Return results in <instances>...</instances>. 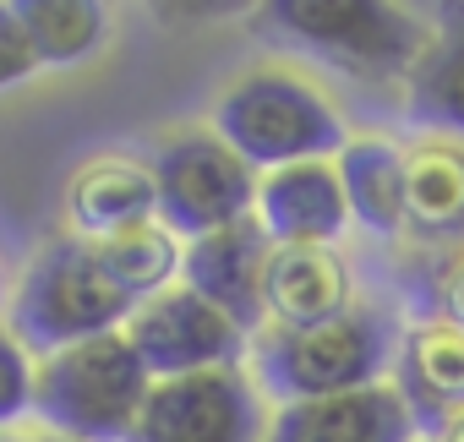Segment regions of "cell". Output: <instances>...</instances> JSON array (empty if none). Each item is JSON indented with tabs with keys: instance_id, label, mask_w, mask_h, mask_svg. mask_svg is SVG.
Returning <instances> with one entry per match:
<instances>
[{
	"instance_id": "obj_20",
	"label": "cell",
	"mask_w": 464,
	"mask_h": 442,
	"mask_svg": "<svg viewBox=\"0 0 464 442\" xmlns=\"http://www.w3.org/2000/svg\"><path fill=\"white\" fill-rule=\"evenodd\" d=\"M34 72H39V55H34L28 34H23L17 6H0V93L17 88V82H28Z\"/></svg>"
},
{
	"instance_id": "obj_2",
	"label": "cell",
	"mask_w": 464,
	"mask_h": 442,
	"mask_svg": "<svg viewBox=\"0 0 464 442\" xmlns=\"http://www.w3.org/2000/svg\"><path fill=\"white\" fill-rule=\"evenodd\" d=\"M399 328L377 306H355L317 328H263L252 339V377L274 404H312L377 388L393 366Z\"/></svg>"
},
{
	"instance_id": "obj_17",
	"label": "cell",
	"mask_w": 464,
	"mask_h": 442,
	"mask_svg": "<svg viewBox=\"0 0 464 442\" xmlns=\"http://www.w3.org/2000/svg\"><path fill=\"white\" fill-rule=\"evenodd\" d=\"M17 17L39 66H77L110 34V12L99 0H17Z\"/></svg>"
},
{
	"instance_id": "obj_9",
	"label": "cell",
	"mask_w": 464,
	"mask_h": 442,
	"mask_svg": "<svg viewBox=\"0 0 464 442\" xmlns=\"http://www.w3.org/2000/svg\"><path fill=\"white\" fill-rule=\"evenodd\" d=\"M268 257H274L268 230L257 225V218H241V225H229V230H218V235L186 241L180 284L197 290L208 306H218L246 339H257V333L268 328V312H263Z\"/></svg>"
},
{
	"instance_id": "obj_11",
	"label": "cell",
	"mask_w": 464,
	"mask_h": 442,
	"mask_svg": "<svg viewBox=\"0 0 464 442\" xmlns=\"http://www.w3.org/2000/svg\"><path fill=\"white\" fill-rule=\"evenodd\" d=\"M263 442H415V420L399 388L377 382V388L339 393V399L279 404L268 415Z\"/></svg>"
},
{
	"instance_id": "obj_8",
	"label": "cell",
	"mask_w": 464,
	"mask_h": 442,
	"mask_svg": "<svg viewBox=\"0 0 464 442\" xmlns=\"http://www.w3.org/2000/svg\"><path fill=\"white\" fill-rule=\"evenodd\" d=\"M131 350L142 355L153 382L191 377V371H218V366H241L252 355V339L229 322L218 306H208L197 290L175 284L153 301H142L126 322Z\"/></svg>"
},
{
	"instance_id": "obj_18",
	"label": "cell",
	"mask_w": 464,
	"mask_h": 442,
	"mask_svg": "<svg viewBox=\"0 0 464 442\" xmlns=\"http://www.w3.org/2000/svg\"><path fill=\"white\" fill-rule=\"evenodd\" d=\"M410 225L426 235H464V142L410 153Z\"/></svg>"
},
{
	"instance_id": "obj_13",
	"label": "cell",
	"mask_w": 464,
	"mask_h": 442,
	"mask_svg": "<svg viewBox=\"0 0 464 442\" xmlns=\"http://www.w3.org/2000/svg\"><path fill=\"white\" fill-rule=\"evenodd\" d=\"M334 169L355 225H366L372 235L410 230V153L393 137H350Z\"/></svg>"
},
{
	"instance_id": "obj_19",
	"label": "cell",
	"mask_w": 464,
	"mask_h": 442,
	"mask_svg": "<svg viewBox=\"0 0 464 442\" xmlns=\"http://www.w3.org/2000/svg\"><path fill=\"white\" fill-rule=\"evenodd\" d=\"M34 393H39V355L12 333V322H0V437L34 415Z\"/></svg>"
},
{
	"instance_id": "obj_16",
	"label": "cell",
	"mask_w": 464,
	"mask_h": 442,
	"mask_svg": "<svg viewBox=\"0 0 464 442\" xmlns=\"http://www.w3.org/2000/svg\"><path fill=\"white\" fill-rule=\"evenodd\" d=\"M93 257H99V268L110 274V284L142 306V301L175 290L186 246H180V235H169L159 218H153V225H137V230H126V235L93 241Z\"/></svg>"
},
{
	"instance_id": "obj_7",
	"label": "cell",
	"mask_w": 464,
	"mask_h": 442,
	"mask_svg": "<svg viewBox=\"0 0 464 442\" xmlns=\"http://www.w3.org/2000/svg\"><path fill=\"white\" fill-rule=\"evenodd\" d=\"M268 404L246 366L153 382L126 442H263Z\"/></svg>"
},
{
	"instance_id": "obj_25",
	"label": "cell",
	"mask_w": 464,
	"mask_h": 442,
	"mask_svg": "<svg viewBox=\"0 0 464 442\" xmlns=\"http://www.w3.org/2000/svg\"><path fill=\"white\" fill-rule=\"evenodd\" d=\"M50 442H61V437H50Z\"/></svg>"
},
{
	"instance_id": "obj_10",
	"label": "cell",
	"mask_w": 464,
	"mask_h": 442,
	"mask_svg": "<svg viewBox=\"0 0 464 442\" xmlns=\"http://www.w3.org/2000/svg\"><path fill=\"white\" fill-rule=\"evenodd\" d=\"M257 225L274 246H334L350 225V202L334 159L290 164L257 180Z\"/></svg>"
},
{
	"instance_id": "obj_12",
	"label": "cell",
	"mask_w": 464,
	"mask_h": 442,
	"mask_svg": "<svg viewBox=\"0 0 464 442\" xmlns=\"http://www.w3.org/2000/svg\"><path fill=\"white\" fill-rule=\"evenodd\" d=\"M268 328H317L355 312V279L334 246H274L263 279Z\"/></svg>"
},
{
	"instance_id": "obj_6",
	"label": "cell",
	"mask_w": 464,
	"mask_h": 442,
	"mask_svg": "<svg viewBox=\"0 0 464 442\" xmlns=\"http://www.w3.org/2000/svg\"><path fill=\"white\" fill-rule=\"evenodd\" d=\"M159 191V225L180 241L218 235L257 213V169L213 131H175L148 159Z\"/></svg>"
},
{
	"instance_id": "obj_22",
	"label": "cell",
	"mask_w": 464,
	"mask_h": 442,
	"mask_svg": "<svg viewBox=\"0 0 464 442\" xmlns=\"http://www.w3.org/2000/svg\"><path fill=\"white\" fill-rule=\"evenodd\" d=\"M431 442H464V404H459V409H453V415L442 420V431H437Z\"/></svg>"
},
{
	"instance_id": "obj_14",
	"label": "cell",
	"mask_w": 464,
	"mask_h": 442,
	"mask_svg": "<svg viewBox=\"0 0 464 442\" xmlns=\"http://www.w3.org/2000/svg\"><path fill=\"white\" fill-rule=\"evenodd\" d=\"M66 202H72V235L82 241H110L159 218L153 169L131 159H93L88 169H77Z\"/></svg>"
},
{
	"instance_id": "obj_4",
	"label": "cell",
	"mask_w": 464,
	"mask_h": 442,
	"mask_svg": "<svg viewBox=\"0 0 464 442\" xmlns=\"http://www.w3.org/2000/svg\"><path fill=\"white\" fill-rule=\"evenodd\" d=\"M131 312H137V301L110 284V274L93 257V241H82V235L50 241L28 263L23 284L12 290V333L39 360L61 355L72 344L121 333L131 322Z\"/></svg>"
},
{
	"instance_id": "obj_21",
	"label": "cell",
	"mask_w": 464,
	"mask_h": 442,
	"mask_svg": "<svg viewBox=\"0 0 464 442\" xmlns=\"http://www.w3.org/2000/svg\"><path fill=\"white\" fill-rule=\"evenodd\" d=\"M442 322L464 333V263L448 268V279H442Z\"/></svg>"
},
{
	"instance_id": "obj_24",
	"label": "cell",
	"mask_w": 464,
	"mask_h": 442,
	"mask_svg": "<svg viewBox=\"0 0 464 442\" xmlns=\"http://www.w3.org/2000/svg\"><path fill=\"white\" fill-rule=\"evenodd\" d=\"M0 442H28V437H12V431H6V437H0Z\"/></svg>"
},
{
	"instance_id": "obj_15",
	"label": "cell",
	"mask_w": 464,
	"mask_h": 442,
	"mask_svg": "<svg viewBox=\"0 0 464 442\" xmlns=\"http://www.w3.org/2000/svg\"><path fill=\"white\" fill-rule=\"evenodd\" d=\"M404 104L415 126H431L448 142H464V23H448L442 34H431L420 66L404 82Z\"/></svg>"
},
{
	"instance_id": "obj_3",
	"label": "cell",
	"mask_w": 464,
	"mask_h": 442,
	"mask_svg": "<svg viewBox=\"0 0 464 442\" xmlns=\"http://www.w3.org/2000/svg\"><path fill=\"white\" fill-rule=\"evenodd\" d=\"M213 137L224 148H236L257 175L312 164L328 153L339 159L350 142L334 99L285 66L252 72L236 88H224V99L213 104Z\"/></svg>"
},
{
	"instance_id": "obj_23",
	"label": "cell",
	"mask_w": 464,
	"mask_h": 442,
	"mask_svg": "<svg viewBox=\"0 0 464 442\" xmlns=\"http://www.w3.org/2000/svg\"><path fill=\"white\" fill-rule=\"evenodd\" d=\"M6 290H12V279H6V263H0V301H6Z\"/></svg>"
},
{
	"instance_id": "obj_1",
	"label": "cell",
	"mask_w": 464,
	"mask_h": 442,
	"mask_svg": "<svg viewBox=\"0 0 464 442\" xmlns=\"http://www.w3.org/2000/svg\"><path fill=\"white\" fill-rule=\"evenodd\" d=\"M257 34L355 82H410L431 44V28L388 0H268Z\"/></svg>"
},
{
	"instance_id": "obj_5",
	"label": "cell",
	"mask_w": 464,
	"mask_h": 442,
	"mask_svg": "<svg viewBox=\"0 0 464 442\" xmlns=\"http://www.w3.org/2000/svg\"><path fill=\"white\" fill-rule=\"evenodd\" d=\"M148 393H153V377L121 328L39 360L34 415L61 442H126Z\"/></svg>"
}]
</instances>
